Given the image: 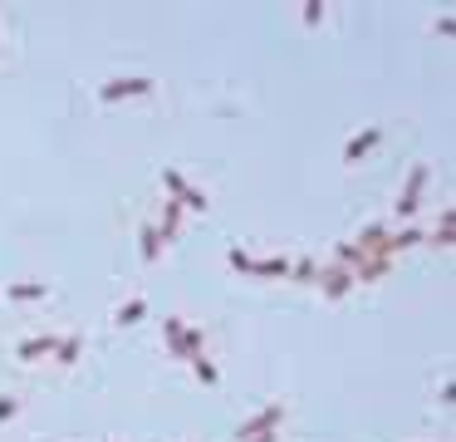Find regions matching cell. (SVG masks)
<instances>
[{
	"instance_id": "1",
	"label": "cell",
	"mask_w": 456,
	"mask_h": 442,
	"mask_svg": "<svg viewBox=\"0 0 456 442\" xmlns=\"http://www.w3.org/2000/svg\"><path fill=\"white\" fill-rule=\"evenodd\" d=\"M152 89H157L152 79H108L98 89V98L103 103H118V98H138V94H152Z\"/></svg>"
},
{
	"instance_id": "2",
	"label": "cell",
	"mask_w": 456,
	"mask_h": 442,
	"mask_svg": "<svg viewBox=\"0 0 456 442\" xmlns=\"http://www.w3.org/2000/svg\"><path fill=\"white\" fill-rule=\"evenodd\" d=\"M54 349V335H39V339H30V344H20V359H44Z\"/></svg>"
},
{
	"instance_id": "3",
	"label": "cell",
	"mask_w": 456,
	"mask_h": 442,
	"mask_svg": "<svg viewBox=\"0 0 456 442\" xmlns=\"http://www.w3.org/2000/svg\"><path fill=\"white\" fill-rule=\"evenodd\" d=\"M280 413H284V408H265L260 418H250V423H246V432H241V437H250V432H265V427H275V423H280Z\"/></svg>"
},
{
	"instance_id": "4",
	"label": "cell",
	"mask_w": 456,
	"mask_h": 442,
	"mask_svg": "<svg viewBox=\"0 0 456 442\" xmlns=\"http://www.w3.org/2000/svg\"><path fill=\"white\" fill-rule=\"evenodd\" d=\"M373 143H378V128H368V133H363V138H354V143H349V152H344V157H349V162H358V157H363V152H368V148H373Z\"/></svg>"
},
{
	"instance_id": "5",
	"label": "cell",
	"mask_w": 456,
	"mask_h": 442,
	"mask_svg": "<svg viewBox=\"0 0 456 442\" xmlns=\"http://www.w3.org/2000/svg\"><path fill=\"white\" fill-rule=\"evenodd\" d=\"M162 256V236H157V227H143V260H157Z\"/></svg>"
},
{
	"instance_id": "6",
	"label": "cell",
	"mask_w": 456,
	"mask_h": 442,
	"mask_svg": "<svg viewBox=\"0 0 456 442\" xmlns=\"http://www.w3.org/2000/svg\"><path fill=\"white\" fill-rule=\"evenodd\" d=\"M10 300H44V285L39 281H20V285H10Z\"/></svg>"
},
{
	"instance_id": "7",
	"label": "cell",
	"mask_w": 456,
	"mask_h": 442,
	"mask_svg": "<svg viewBox=\"0 0 456 442\" xmlns=\"http://www.w3.org/2000/svg\"><path fill=\"white\" fill-rule=\"evenodd\" d=\"M143 315H147V305H143V300H128V305L118 310V324H138Z\"/></svg>"
},
{
	"instance_id": "8",
	"label": "cell",
	"mask_w": 456,
	"mask_h": 442,
	"mask_svg": "<svg viewBox=\"0 0 456 442\" xmlns=\"http://www.w3.org/2000/svg\"><path fill=\"white\" fill-rule=\"evenodd\" d=\"M255 270H260V275H284V270H290V260H284V256H270V260H260Z\"/></svg>"
},
{
	"instance_id": "9",
	"label": "cell",
	"mask_w": 456,
	"mask_h": 442,
	"mask_svg": "<svg viewBox=\"0 0 456 442\" xmlns=\"http://www.w3.org/2000/svg\"><path fill=\"white\" fill-rule=\"evenodd\" d=\"M197 378H201L206 389H211V383H216L221 373H216V364H211V359H201V354H197Z\"/></svg>"
},
{
	"instance_id": "10",
	"label": "cell",
	"mask_w": 456,
	"mask_h": 442,
	"mask_svg": "<svg viewBox=\"0 0 456 442\" xmlns=\"http://www.w3.org/2000/svg\"><path fill=\"white\" fill-rule=\"evenodd\" d=\"M162 182H167V192H172V197H182V192H187V182H182V173H177V168H167V173H162Z\"/></svg>"
},
{
	"instance_id": "11",
	"label": "cell",
	"mask_w": 456,
	"mask_h": 442,
	"mask_svg": "<svg viewBox=\"0 0 456 442\" xmlns=\"http://www.w3.org/2000/svg\"><path fill=\"white\" fill-rule=\"evenodd\" d=\"M177 202H182V206H192V211H206V197H201V192H192V187H187Z\"/></svg>"
},
{
	"instance_id": "12",
	"label": "cell",
	"mask_w": 456,
	"mask_h": 442,
	"mask_svg": "<svg viewBox=\"0 0 456 442\" xmlns=\"http://www.w3.org/2000/svg\"><path fill=\"white\" fill-rule=\"evenodd\" d=\"M60 359H64V364H74V359H79V335H74V339H64V344H60Z\"/></svg>"
},
{
	"instance_id": "13",
	"label": "cell",
	"mask_w": 456,
	"mask_h": 442,
	"mask_svg": "<svg viewBox=\"0 0 456 442\" xmlns=\"http://www.w3.org/2000/svg\"><path fill=\"white\" fill-rule=\"evenodd\" d=\"M15 413H20V403H15V398H0V423H10Z\"/></svg>"
},
{
	"instance_id": "14",
	"label": "cell",
	"mask_w": 456,
	"mask_h": 442,
	"mask_svg": "<svg viewBox=\"0 0 456 442\" xmlns=\"http://www.w3.org/2000/svg\"><path fill=\"white\" fill-rule=\"evenodd\" d=\"M231 265H236V270H255V260H250L246 251H231Z\"/></svg>"
},
{
	"instance_id": "15",
	"label": "cell",
	"mask_w": 456,
	"mask_h": 442,
	"mask_svg": "<svg viewBox=\"0 0 456 442\" xmlns=\"http://www.w3.org/2000/svg\"><path fill=\"white\" fill-rule=\"evenodd\" d=\"M250 442H275V437H250Z\"/></svg>"
}]
</instances>
